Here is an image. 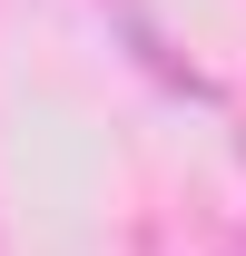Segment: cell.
<instances>
[{"mask_svg": "<svg viewBox=\"0 0 246 256\" xmlns=\"http://www.w3.org/2000/svg\"><path fill=\"white\" fill-rule=\"evenodd\" d=\"M0 256H10V236H0Z\"/></svg>", "mask_w": 246, "mask_h": 256, "instance_id": "obj_1", "label": "cell"}]
</instances>
